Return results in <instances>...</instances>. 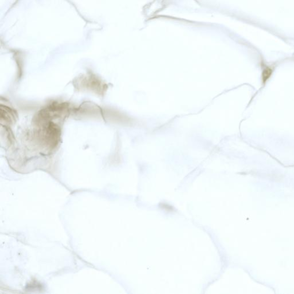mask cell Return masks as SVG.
Masks as SVG:
<instances>
[{"mask_svg": "<svg viewBox=\"0 0 294 294\" xmlns=\"http://www.w3.org/2000/svg\"><path fill=\"white\" fill-rule=\"evenodd\" d=\"M272 69L269 68V67H266L265 68L263 69V71H262V81H263L264 83L267 81V80L269 79V77H270L271 75H272Z\"/></svg>", "mask_w": 294, "mask_h": 294, "instance_id": "obj_1", "label": "cell"}]
</instances>
